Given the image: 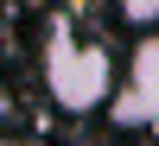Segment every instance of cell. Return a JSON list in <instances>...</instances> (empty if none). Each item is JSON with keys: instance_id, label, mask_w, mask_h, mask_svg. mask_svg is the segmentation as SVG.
<instances>
[{"instance_id": "obj_1", "label": "cell", "mask_w": 159, "mask_h": 146, "mask_svg": "<svg viewBox=\"0 0 159 146\" xmlns=\"http://www.w3.org/2000/svg\"><path fill=\"white\" fill-rule=\"evenodd\" d=\"M38 76H45V95L64 114H96L102 102L121 95V64L108 57L102 38L70 32V19H51L38 38Z\"/></svg>"}, {"instance_id": "obj_2", "label": "cell", "mask_w": 159, "mask_h": 146, "mask_svg": "<svg viewBox=\"0 0 159 146\" xmlns=\"http://www.w3.org/2000/svg\"><path fill=\"white\" fill-rule=\"evenodd\" d=\"M108 114L127 134L159 121V32L134 38V51H127V64H121V95L108 102Z\"/></svg>"}, {"instance_id": "obj_3", "label": "cell", "mask_w": 159, "mask_h": 146, "mask_svg": "<svg viewBox=\"0 0 159 146\" xmlns=\"http://www.w3.org/2000/svg\"><path fill=\"white\" fill-rule=\"evenodd\" d=\"M115 13H121V19L134 25L140 38H147V32H159V0H115Z\"/></svg>"}, {"instance_id": "obj_4", "label": "cell", "mask_w": 159, "mask_h": 146, "mask_svg": "<svg viewBox=\"0 0 159 146\" xmlns=\"http://www.w3.org/2000/svg\"><path fill=\"white\" fill-rule=\"evenodd\" d=\"M7 108H13V95H7V83H0V114H7Z\"/></svg>"}]
</instances>
